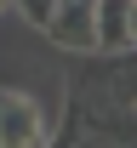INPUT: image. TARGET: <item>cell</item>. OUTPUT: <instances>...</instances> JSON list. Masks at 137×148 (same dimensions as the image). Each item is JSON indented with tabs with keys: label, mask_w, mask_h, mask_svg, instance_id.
Segmentation results:
<instances>
[{
	"label": "cell",
	"mask_w": 137,
	"mask_h": 148,
	"mask_svg": "<svg viewBox=\"0 0 137 148\" xmlns=\"http://www.w3.org/2000/svg\"><path fill=\"white\" fill-rule=\"evenodd\" d=\"M34 143H46L40 108L17 91H0V148H34Z\"/></svg>",
	"instance_id": "1"
},
{
	"label": "cell",
	"mask_w": 137,
	"mask_h": 148,
	"mask_svg": "<svg viewBox=\"0 0 137 148\" xmlns=\"http://www.w3.org/2000/svg\"><path fill=\"white\" fill-rule=\"evenodd\" d=\"M92 6L97 0H57L52 17H46V34L69 46V51H97V34H92Z\"/></svg>",
	"instance_id": "2"
},
{
	"label": "cell",
	"mask_w": 137,
	"mask_h": 148,
	"mask_svg": "<svg viewBox=\"0 0 137 148\" xmlns=\"http://www.w3.org/2000/svg\"><path fill=\"white\" fill-rule=\"evenodd\" d=\"M131 0H97L92 6V34H97V51H126L131 46Z\"/></svg>",
	"instance_id": "3"
},
{
	"label": "cell",
	"mask_w": 137,
	"mask_h": 148,
	"mask_svg": "<svg viewBox=\"0 0 137 148\" xmlns=\"http://www.w3.org/2000/svg\"><path fill=\"white\" fill-rule=\"evenodd\" d=\"M52 6H57V0H17V12L29 23H34V29H46V17H52Z\"/></svg>",
	"instance_id": "4"
},
{
	"label": "cell",
	"mask_w": 137,
	"mask_h": 148,
	"mask_svg": "<svg viewBox=\"0 0 137 148\" xmlns=\"http://www.w3.org/2000/svg\"><path fill=\"white\" fill-rule=\"evenodd\" d=\"M126 17H131V46H137V0H131V12H126Z\"/></svg>",
	"instance_id": "5"
},
{
	"label": "cell",
	"mask_w": 137,
	"mask_h": 148,
	"mask_svg": "<svg viewBox=\"0 0 137 148\" xmlns=\"http://www.w3.org/2000/svg\"><path fill=\"white\" fill-rule=\"evenodd\" d=\"M6 6H12V0H0V12H6Z\"/></svg>",
	"instance_id": "6"
}]
</instances>
